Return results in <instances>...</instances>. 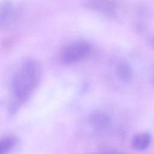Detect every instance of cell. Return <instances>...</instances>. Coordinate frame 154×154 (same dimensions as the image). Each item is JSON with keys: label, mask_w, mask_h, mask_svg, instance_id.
Segmentation results:
<instances>
[{"label": "cell", "mask_w": 154, "mask_h": 154, "mask_svg": "<svg viewBox=\"0 0 154 154\" xmlns=\"http://www.w3.org/2000/svg\"><path fill=\"white\" fill-rule=\"evenodd\" d=\"M87 121L89 125L94 130L101 131L109 126L111 117L104 111H95L88 116Z\"/></svg>", "instance_id": "5"}, {"label": "cell", "mask_w": 154, "mask_h": 154, "mask_svg": "<svg viewBox=\"0 0 154 154\" xmlns=\"http://www.w3.org/2000/svg\"><path fill=\"white\" fill-rule=\"evenodd\" d=\"M17 139L13 135L5 136L0 141L1 154H8L11 150L16 146Z\"/></svg>", "instance_id": "8"}, {"label": "cell", "mask_w": 154, "mask_h": 154, "mask_svg": "<svg viewBox=\"0 0 154 154\" xmlns=\"http://www.w3.org/2000/svg\"><path fill=\"white\" fill-rule=\"evenodd\" d=\"M151 43L152 45V46L154 47V37H152L151 39Z\"/></svg>", "instance_id": "10"}, {"label": "cell", "mask_w": 154, "mask_h": 154, "mask_svg": "<svg viewBox=\"0 0 154 154\" xmlns=\"http://www.w3.org/2000/svg\"><path fill=\"white\" fill-rule=\"evenodd\" d=\"M92 51L91 45L84 40L73 42L64 47L60 53L61 61L71 64L82 61L90 56Z\"/></svg>", "instance_id": "2"}, {"label": "cell", "mask_w": 154, "mask_h": 154, "mask_svg": "<svg viewBox=\"0 0 154 154\" xmlns=\"http://www.w3.org/2000/svg\"><path fill=\"white\" fill-rule=\"evenodd\" d=\"M153 72L152 73V80H153V81L154 82V67L153 69V72Z\"/></svg>", "instance_id": "11"}, {"label": "cell", "mask_w": 154, "mask_h": 154, "mask_svg": "<svg viewBox=\"0 0 154 154\" xmlns=\"http://www.w3.org/2000/svg\"><path fill=\"white\" fill-rule=\"evenodd\" d=\"M109 78L111 81L116 79V82L128 83L134 77V70L131 64L123 59L116 60L110 66Z\"/></svg>", "instance_id": "3"}, {"label": "cell", "mask_w": 154, "mask_h": 154, "mask_svg": "<svg viewBox=\"0 0 154 154\" xmlns=\"http://www.w3.org/2000/svg\"><path fill=\"white\" fill-rule=\"evenodd\" d=\"M152 136L148 132H143L135 135L131 141L132 148L137 151L146 149L150 144Z\"/></svg>", "instance_id": "7"}, {"label": "cell", "mask_w": 154, "mask_h": 154, "mask_svg": "<svg viewBox=\"0 0 154 154\" xmlns=\"http://www.w3.org/2000/svg\"><path fill=\"white\" fill-rule=\"evenodd\" d=\"M19 11L11 1H2L0 5V26L7 29L16 21Z\"/></svg>", "instance_id": "4"}, {"label": "cell", "mask_w": 154, "mask_h": 154, "mask_svg": "<svg viewBox=\"0 0 154 154\" xmlns=\"http://www.w3.org/2000/svg\"><path fill=\"white\" fill-rule=\"evenodd\" d=\"M86 6L93 10L104 14L113 16L117 13L118 5L114 1H88Z\"/></svg>", "instance_id": "6"}, {"label": "cell", "mask_w": 154, "mask_h": 154, "mask_svg": "<svg viewBox=\"0 0 154 154\" xmlns=\"http://www.w3.org/2000/svg\"><path fill=\"white\" fill-rule=\"evenodd\" d=\"M98 154H123V153L117 152H106L100 153H98Z\"/></svg>", "instance_id": "9"}, {"label": "cell", "mask_w": 154, "mask_h": 154, "mask_svg": "<svg viewBox=\"0 0 154 154\" xmlns=\"http://www.w3.org/2000/svg\"><path fill=\"white\" fill-rule=\"evenodd\" d=\"M41 66L33 58L21 60L14 68L8 81V111L16 113L37 88L41 78Z\"/></svg>", "instance_id": "1"}]
</instances>
